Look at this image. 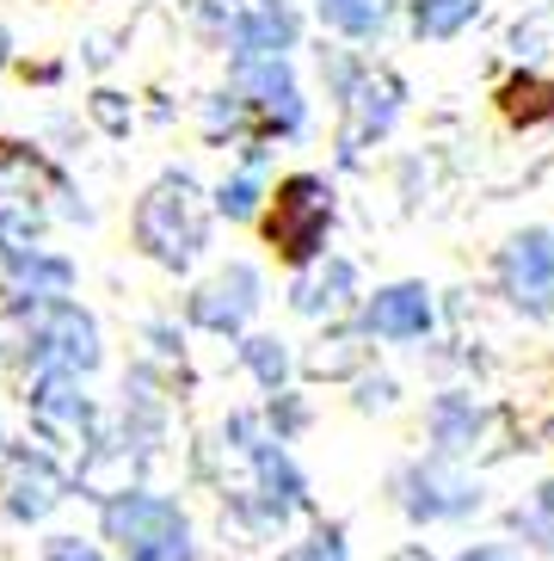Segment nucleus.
<instances>
[{
    "label": "nucleus",
    "instance_id": "1",
    "mask_svg": "<svg viewBox=\"0 0 554 561\" xmlns=\"http://www.w3.org/2000/svg\"><path fill=\"white\" fill-rule=\"evenodd\" d=\"M210 192L185 173V167H166L142 185V198L130 204V241L148 265L161 272H192L210 248Z\"/></svg>",
    "mask_w": 554,
    "mask_h": 561
},
{
    "label": "nucleus",
    "instance_id": "2",
    "mask_svg": "<svg viewBox=\"0 0 554 561\" xmlns=\"http://www.w3.org/2000/svg\"><path fill=\"white\" fill-rule=\"evenodd\" d=\"M0 358H13L19 370H74L93 377L105 364V333H99L93 309L74 297H49L32 309H13L0 321Z\"/></svg>",
    "mask_w": 554,
    "mask_h": 561
},
{
    "label": "nucleus",
    "instance_id": "3",
    "mask_svg": "<svg viewBox=\"0 0 554 561\" xmlns=\"http://www.w3.org/2000/svg\"><path fill=\"white\" fill-rule=\"evenodd\" d=\"M259 241L284 272H302L314 265L326 248H333V229H339V192L326 173L314 167H296L265 192V210H259Z\"/></svg>",
    "mask_w": 554,
    "mask_h": 561
},
{
    "label": "nucleus",
    "instance_id": "4",
    "mask_svg": "<svg viewBox=\"0 0 554 561\" xmlns=\"http://www.w3.org/2000/svg\"><path fill=\"white\" fill-rule=\"evenodd\" d=\"M99 543L112 561H197V530L192 512L173 494H154L148 481H130L117 494L99 500Z\"/></svg>",
    "mask_w": 554,
    "mask_h": 561
},
{
    "label": "nucleus",
    "instance_id": "5",
    "mask_svg": "<svg viewBox=\"0 0 554 561\" xmlns=\"http://www.w3.org/2000/svg\"><path fill=\"white\" fill-rule=\"evenodd\" d=\"M62 185H68V173L56 161H44L19 136H0V260L44 241Z\"/></svg>",
    "mask_w": 554,
    "mask_h": 561
},
{
    "label": "nucleus",
    "instance_id": "6",
    "mask_svg": "<svg viewBox=\"0 0 554 561\" xmlns=\"http://www.w3.org/2000/svg\"><path fill=\"white\" fill-rule=\"evenodd\" d=\"M389 500L401 506L407 525H462L474 512L487 506L481 494V481L462 469L457 457H438V450H425V457H407L401 469L389 476Z\"/></svg>",
    "mask_w": 554,
    "mask_h": 561
},
{
    "label": "nucleus",
    "instance_id": "7",
    "mask_svg": "<svg viewBox=\"0 0 554 561\" xmlns=\"http://www.w3.org/2000/svg\"><path fill=\"white\" fill-rule=\"evenodd\" d=\"M229 87L241 93L246 117H253V136H265V142H302L309 136V93L296 81L290 56L229 62Z\"/></svg>",
    "mask_w": 554,
    "mask_h": 561
},
{
    "label": "nucleus",
    "instance_id": "8",
    "mask_svg": "<svg viewBox=\"0 0 554 561\" xmlns=\"http://www.w3.org/2000/svg\"><path fill=\"white\" fill-rule=\"evenodd\" d=\"M259 309H265V272L253 260L216 265L210 278H197L180 302L185 328L210 333V340H241V333L259 321Z\"/></svg>",
    "mask_w": 554,
    "mask_h": 561
},
{
    "label": "nucleus",
    "instance_id": "9",
    "mask_svg": "<svg viewBox=\"0 0 554 561\" xmlns=\"http://www.w3.org/2000/svg\"><path fill=\"white\" fill-rule=\"evenodd\" d=\"M25 413H32V432L44 445H68V450H86L105 426V413H99L93 389L86 377L74 370H25Z\"/></svg>",
    "mask_w": 554,
    "mask_h": 561
},
{
    "label": "nucleus",
    "instance_id": "10",
    "mask_svg": "<svg viewBox=\"0 0 554 561\" xmlns=\"http://www.w3.org/2000/svg\"><path fill=\"white\" fill-rule=\"evenodd\" d=\"M74 500V476H68L56 450L44 445H7L0 450V518L7 525H44L56 506Z\"/></svg>",
    "mask_w": 554,
    "mask_h": 561
},
{
    "label": "nucleus",
    "instance_id": "11",
    "mask_svg": "<svg viewBox=\"0 0 554 561\" xmlns=\"http://www.w3.org/2000/svg\"><path fill=\"white\" fill-rule=\"evenodd\" d=\"M401 105H407V81H401L389 62L363 68L358 87L339 100V161L358 167L376 142H389L394 124H401Z\"/></svg>",
    "mask_w": 554,
    "mask_h": 561
},
{
    "label": "nucleus",
    "instance_id": "12",
    "mask_svg": "<svg viewBox=\"0 0 554 561\" xmlns=\"http://www.w3.org/2000/svg\"><path fill=\"white\" fill-rule=\"evenodd\" d=\"M493 284L530 321L554 314V222H530V229L506 234V248L493 253Z\"/></svg>",
    "mask_w": 554,
    "mask_h": 561
},
{
    "label": "nucleus",
    "instance_id": "13",
    "mask_svg": "<svg viewBox=\"0 0 554 561\" xmlns=\"http://www.w3.org/2000/svg\"><path fill=\"white\" fill-rule=\"evenodd\" d=\"M358 321H363L370 340H382V346H419V340L438 333V290L425 278L376 284V290H363Z\"/></svg>",
    "mask_w": 554,
    "mask_h": 561
},
{
    "label": "nucleus",
    "instance_id": "14",
    "mask_svg": "<svg viewBox=\"0 0 554 561\" xmlns=\"http://www.w3.org/2000/svg\"><path fill=\"white\" fill-rule=\"evenodd\" d=\"M74 284H81V265L68 253L44 248V241H32V248L0 260V314L32 309V302H49V297H74Z\"/></svg>",
    "mask_w": 554,
    "mask_h": 561
},
{
    "label": "nucleus",
    "instance_id": "15",
    "mask_svg": "<svg viewBox=\"0 0 554 561\" xmlns=\"http://www.w3.org/2000/svg\"><path fill=\"white\" fill-rule=\"evenodd\" d=\"M222 44H229V62L290 56L302 44V13H296V0H241V7H229Z\"/></svg>",
    "mask_w": 554,
    "mask_h": 561
},
{
    "label": "nucleus",
    "instance_id": "16",
    "mask_svg": "<svg viewBox=\"0 0 554 561\" xmlns=\"http://www.w3.org/2000/svg\"><path fill=\"white\" fill-rule=\"evenodd\" d=\"M351 302H363V284H358V265L345 260V253L326 248L314 265L290 272V309L302 321H339Z\"/></svg>",
    "mask_w": 554,
    "mask_h": 561
},
{
    "label": "nucleus",
    "instance_id": "17",
    "mask_svg": "<svg viewBox=\"0 0 554 561\" xmlns=\"http://www.w3.org/2000/svg\"><path fill=\"white\" fill-rule=\"evenodd\" d=\"M499 413L487 408V401H474L469 389H438L431 396V408H425V438H431V450L438 457H474V450L487 445V432Z\"/></svg>",
    "mask_w": 554,
    "mask_h": 561
},
{
    "label": "nucleus",
    "instance_id": "18",
    "mask_svg": "<svg viewBox=\"0 0 554 561\" xmlns=\"http://www.w3.org/2000/svg\"><path fill=\"white\" fill-rule=\"evenodd\" d=\"M370 358H376V340L363 333V321H326V333L296 358V370L309 382H358L370 370Z\"/></svg>",
    "mask_w": 554,
    "mask_h": 561
},
{
    "label": "nucleus",
    "instance_id": "19",
    "mask_svg": "<svg viewBox=\"0 0 554 561\" xmlns=\"http://www.w3.org/2000/svg\"><path fill=\"white\" fill-rule=\"evenodd\" d=\"M493 105H499V117H506L511 130H554V75L518 68V75L499 81Z\"/></svg>",
    "mask_w": 554,
    "mask_h": 561
},
{
    "label": "nucleus",
    "instance_id": "20",
    "mask_svg": "<svg viewBox=\"0 0 554 561\" xmlns=\"http://www.w3.org/2000/svg\"><path fill=\"white\" fill-rule=\"evenodd\" d=\"M314 19L345 44H382L394 25V0H314Z\"/></svg>",
    "mask_w": 554,
    "mask_h": 561
},
{
    "label": "nucleus",
    "instance_id": "21",
    "mask_svg": "<svg viewBox=\"0 0 554 561\" xmlns=\"http://www.w3.org/2000/svg\"><path fill=\"white\" fill-rule=\"evenodd\" d=\"M234 358H241V370L253 382H259L265 396H277V389H290V377H296V352L277 340V333H253L246 328L241 340H234Z\"/></svg>",
    "mask_w": 554,
    "mask_h": 561
},
{
    "label": "nucleus",
    "instance_id": "22",
    "mask_svg": "<svg viewBox=\"0 0 554 561\" xmlns=\"http://www.w3.org/2000/svg\"><path fill=\"white\" fill-rule=\"evenodd\" d=\"M481 19V0H407V32L419 44H450Z\"/></svg>",
    "mask_w": 554,
    "mask_h": 561
},
{
    "label": "nucleus",
    "instance_id": "23",
    "mask_svg": "<svg viewBox=\"0 0 554 561\" xmlns=\"http://www.w3.org/2000/svg\"><path fill=\"white\" fill-rule=\"evenodd\" d=\"M265 173L259 167H234V173H222L216 180V192H210V210L222 216V222H241V229H253L259 222V210H265Z\"/></svg>",
    "mask_w": 554,
    "mask_h": 561
},
{
    "label": "nucleus",
    "instance_id": "24",
    "mask_svg": "<svg viewBox=\"0 0 554 561\" xmlns=\"http://www.w3.org/2000/svg\"><path fill=\"white\" fill-rule=\"evenodd\" d=\"M506 530H511V543H523V549H542V556H554V476L542 481L536 494H523L518 506L506 512Z\"/></svg>",
    "mask_w": 554,
    "mask_h": 561
},
{
    "label": "nucleus",
    "instance_id": "25",
    "mask_svg": "<svg viewBox=\"0 0 554 561\" xmlns=\"http://www.w3.org/2000/svg\"><path fill=\"white\" fill-rule=\"evenodd\" d=\"M142 358L136 364H148V370H154V377L166 382V389H173V382L185 377V333H180V321H173V314H154V321H142Z\"/></svg>",
    "mask_w": 554,
    "mask_h": 561
},
{
    "label": "nucleus",
    "instance_id": "26",
    "mask_svg": "<svg viewBox=\"0 0 554 561\" xmlns=\"http://www.w3.org/2000/svg\"><path fill=\"white\" fill-rule=\"evenodd\" d=\"M370 68V56L358 50H345V44H321V87H326V100L339 105L351 87H358V75Z\"/></svg>",
    "mask_w": 554,
    "mask_h": 561
},
{
    "label": "nucleus",
    "instance_id": "27",
    "mask_svg": "<svg viewBox=\"0 0 554 561\" xmlns=\"http://www.w3.org/2000/svg\"><path fill=\"white\" fill-rule=\"evenodd\" d=\"M284 561H351V543H345V525H314L302 543L284 549Z\"/></svg>",
    "mask_w": 554,
    "mask_h": 561
},
{
    "label": "nucleus",
    "instance_id": "28",
    "mask_svg": "<svg viewBox=\"0 0 554 561\" xmlns=\"http://www.w3.org/2000/svg\"><path fill=\"white\" fill-rule=\"evenodd\" d=\"M259 413H265V426H272L277 438H284V445H290L296 432L309 426V401H302V389H277V396L265 401Z\"/></svg>",
    "mask_w": 554,
    "mask_h": 561
},
{
    "label": "nucleus",
    "instance_id": "29",
    "mask_svg": "<svg viewBox=\"0 0 554 561\" xmlns=\"http://www.w3.org/2000/svg\"><path fill=\"white\" fill-rule=\"evenodd\" d=\"M86 112H93V124L105 136H130V124H136V105L117 93V87H99L93 100H86Z\"/></svg>",
    "mask_w": 554,
    "mask_h": 561
},
{
    "label": "nucleus",
    "instance_id": "30",
    "mask_svg": "<svg viewBox=\"0 0 554 561\" xmlns=\"http://www.w3.org/2000/svg\"><path fill=\"white\" fill-rule=\"evenodd\" d=\"M394 401H401V382H394V377H382V370H376V377L363 370V377H358V396H351V408H358V413H389Z\"/></svg>",
    "mask_w": 554,
    "mask_h": 561
},
{
    "label": "nucleus",
    "instance_id": "31",
    "mask_svg": "<svg viewBox=\"0 0 554 561\" xmlns=\"http://www.w3.org/2000/svg\"><path fill=\"white\" fill-rule=\"evenodd\" d=\"M37 561H112V549H99V543H86V537H74V530H56L44 543V556Z\"/></svg>",
    "mask_w": 554,
    "mask_h": 561
},
{
    "label": "nucleus",
    "instance_id": "32",
    "mask_svg": "<svg viewBox=\"0 0 554 561\" xmlns=\"http://www.w3.org/2000/svg\"><path fill=\"white\" fill-rule=\"evenodd\" d=\"M450 561H523V556H518V543H469Z\"/></svg>",
    "mask_w": 554,
    "mask_h": 561
},
{
    "label": "nucleus",
    "instance_id": "33",
    "mask_svg": "<svg viewBox=\"0 0 554 561\" xmlns=\"http://www.w3.org/2000/svg\"><path fill=\"white\" fill-rule=\"evenodd\" d=\"M19 75H25V87H56L62 81V62H19Z\"/></svg>",
    "mask_w": 554,
    "mask_h": 561
},
{
    "label": "nucleus",
    "instance_id": "34",
    "mask_svg": "<svg viewBox=\"0 0 554 561\" xmlns=\"http://www.w3.org/2000/svg\"><path fill=\"white\" fill-rule=\"evenodd\" d=\"M7 68H13V32L0 25V75H7Z\"/></svg>",
    "mask_w": 554,
    "mask_h": 561
},
{
    "label": "nucleus",
    "instance_id": "35",
    "mask_svg": "<svg viewBox=\"0 0 554 561\" xmlns=\"http://www.w3.org/2000/svg\"><path fill=\"white\" fill-rule=\"evenodd\" d=\"M394 561H438V556H431V549H425V543H407V549H401V556H394Z\"/></svg>",
    "mask_w": 554,
    "mask_h": 561
},
{
    "label": "nucleus",
    "instance_id": "36",
    "mask_svg": "<svg viewBox=\"0 0 554 561\" xmlns=\"http://www.w3.org/2000/svg\"><path fill=\"white\" fill-rule=\"evenodd\" d=\"M0 450H7V426H0Z\"/></svg>",
    "mask_w": 554,
    "mask_h": 561
}]
</instances>
